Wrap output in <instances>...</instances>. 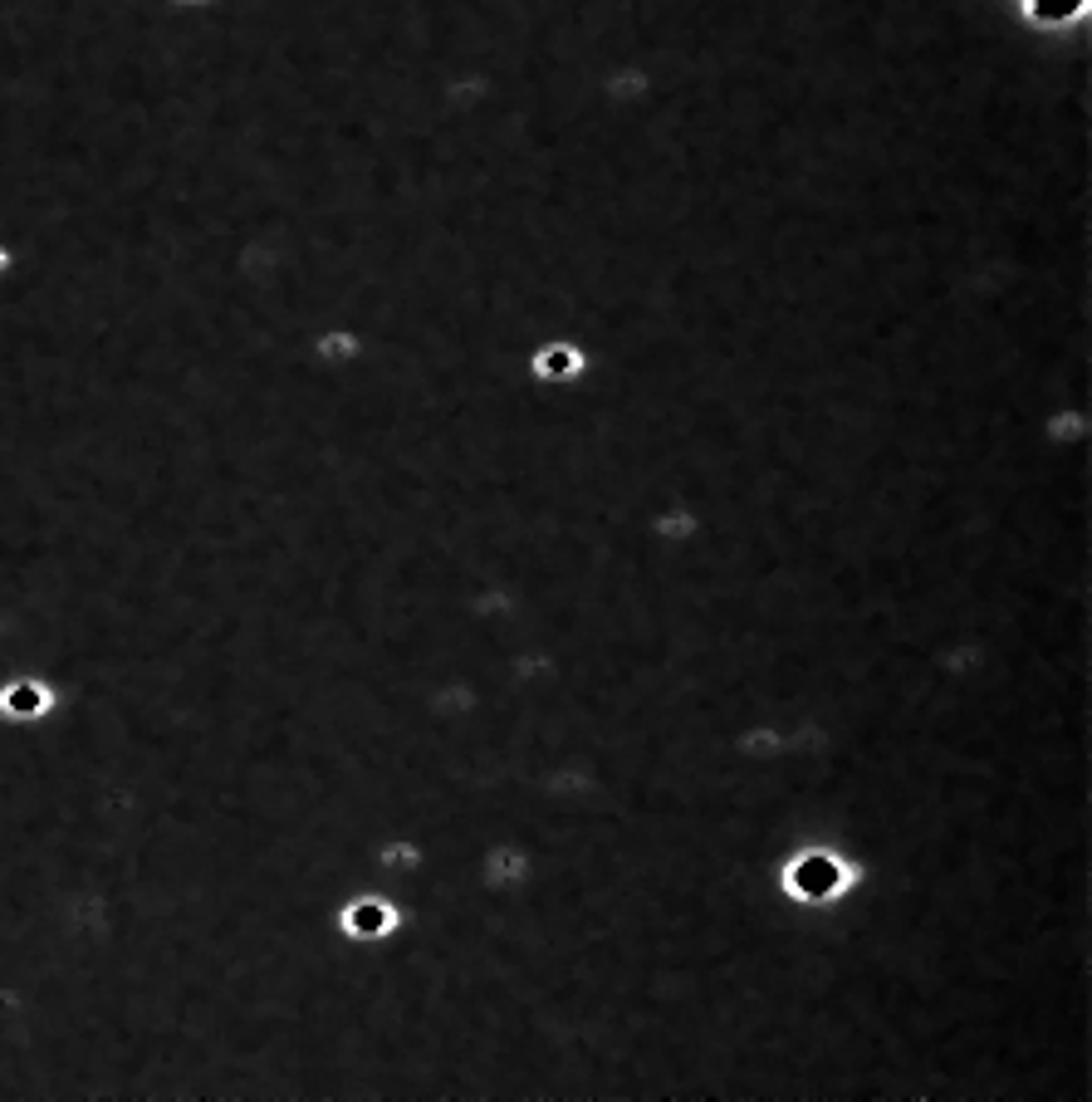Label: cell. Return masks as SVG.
Listing matches in <instances>:
<instances>
[{
    "label": "cell",
    "instance_id": "3957f363",
    "mask_svg": "<svg viewBox=\"0 0 1092 1102\" xmlns=\"http://www.w3.org/2000/svg\"><path fill=\"white\" fill-rule=\"evenodd\" d=\"M314 354L324 358V363H348V358H358V334L353 329H338V334H324L314 344Z\"/></svg>",
    "mask_w": 1092,
    "mask_h": 1102
},
{
    "label": "cell",
    "instance_id": "7a4b0ae2",
    "mask_svg": "<svg viewBox=\"0 0 1092 1102\" xmlns=\"http://www.w3.org/2000/svg\"><path fill=\"white\" fill-rule=\"evenodd\" d=\"M588 373V348L573 338H549L530 354V383L539 387H569Z\"/></svg>",
    "mask_w": 1092,
    "mask_h": 1102
},
{
    "label": "cell",
    "instance_id": "6da1fadb",
    "mask_svg": "<svg viewBox=\"0 0 1092 1102\" xmlns=\"http://www.w3.org/2000/svg\"><path fill=\"white\" fill-rule=\"evenodd\" d=\"M60 716V691H54L50 677H35V671H11L0 677V726L11 730H30L45 726V720Z\"/></svg>",
    "mask_w": 1092,
    "mask_h": 1102
},
{
    "label": "cell",
    "instance_id": "5b68a950",
    "mask_svg": "<svg viewBox=\"0 0 1092 1102\" xmlns=\"http://www.w3.org/2000/svg\"><path fill=\"white\" fill-rule=\"evenodd\" d=\"M5 270H11V250L0 246V275H5Z\"/></svg>",
    "mask_w": 1092,
    "mask_h": 1102
},
{
    "label": "cell",
    "instance_id": "277c9868",
    "mask_svg": "<svg viewBox=\"0 0 1092 1102\" xmlns=\"http://www.w3.org/2000/svg\"><path fill=\"white\" fill-rule=\"evenodd\" d=\"M1082 11V0H1029V15L1039 25H1063L1068 15Z\"/></svg>",
    "mask_w": 1092,
    "mask_h": 1102
}]
</instances>
